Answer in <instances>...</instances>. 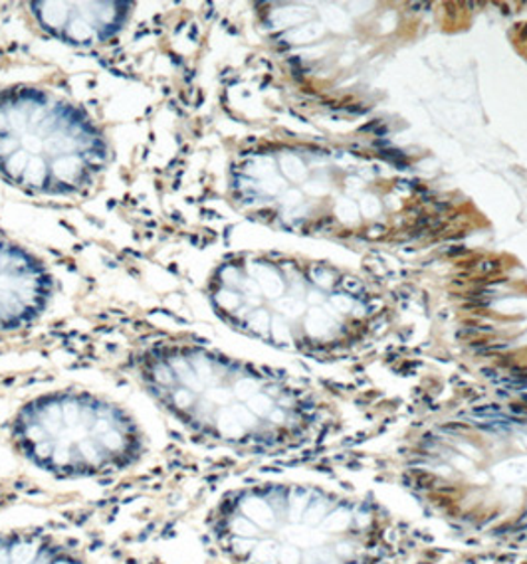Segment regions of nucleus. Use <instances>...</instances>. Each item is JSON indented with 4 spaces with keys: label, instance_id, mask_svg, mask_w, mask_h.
I'll list each match as a JSON object with an SVG mask.
<instances>
[{
    "label": "nucleus",
    "instance_id": "nucleus-1",
    "mask_svg": "<svg viewBox=\"0 0 527 564\" xmlns=\"http://www.w3.org/2000/svg\"><path fill=\"white\" fill-rule=\"evenodd\" d=\"M89 360L128 380L191 438L272 454L290 448L312 420V400L286 377L235 359L195 333L139 315L89 332Z\"/></svg>",
    "mask_w": 527,
    "mask_h": 564
},
{
    "label": "nucleus",
    "instance_id": "nucleus-2",
    "mask_svg": "<svg viewBox=\"0 0 527 564\" xmlns=\"http://www.w3.org/2000/svg\"><path fill=\"white\" fill-rule=\"evenodd\" d=\"M2 432L22 464L54 481L126 476L151 452L143 424L123 402L76 384L20 400Z\"/></svg>",
    "mask_w": 527,
    "mask_h": 564
},
{
    "label": "nucleus",
    "instance_id": "nucleus-3",
    "mask_svg": "<svg viewBox=\"0 0 527 564\" xmlns=\"http://www.w3.org/2000/svg\"><path fill=\"white\" fill-rule=\"evenodd\" d=\"M111 143L86 106L40 84L0 88V178L34 198L72 200L108 175Z\"/></svg>",
    "mask_w": 527,
    "mask_h": 564
},
{
    "label": "nucleus",
    "instance_id": "nucleus-4",
    "mask_svg": "<svg viewBox=\"0 0 527 564\" xmlns=\"http://www.w3.org/2000/svg\"><path fill=\"white\" fill-rule=\"evenodd\" d=\"M56 300V278L44 258L0 230V335L36 327Z\"/></svg>",
    "mask_w": 527,
    "mask_h": 564
},
{
    "label": "nucleus",
    "instance_id": "nucleus-5",
    "mask_svg": "<svg viewBox=\"0 0 527 564\" xmlns=\"http://www.w3.org/2000/svg\"><path fill=\"white\" fill-rule=\"evenodd\" d=\"M34 26L72 48H99L118 40L136 14L133 2H30Z\"/></svg>",
    "mask_w": 527,
    "mask_h": 564
},
{
    "label": "nucleus",
    "instance_id": "nucleus-6",
    "mask_svg": "<svg viewBox=\"0 0 527 564\" xmlns=\"http://www.w3.org/2000/svg\"><path fill=\"white\" fill-rule=\"evenodd\" d=\"M0 564H101L79 536L44 525L0 529Z\"/></svg>",
    "mask_w": 527,
    "mask_h": 564
},
{
    "label": "nucleus",
    "instance_id": "nucleus-7",
    "mask_svg": "<svg viewBox=\"0 0 527 564\" xmlns=\"http://www.w3.org/2000/svg\"><path fill=\"white\" fill-rule=\"evenodd\" d=\"M499 268H502L499 260H482V262H478V265H476V270H478L480 273H484V275L498 272Z\"/></svg>",
    "mask_w": 527,
    "mask_h": 564
},
{
    "label": "nucleus",
    "instance_id": "nucleus-8",
    "mask_svg": "<svg viewBox=\"0 0 527 564\" xmlns=\"http://www.w3.org/2000/svg\"><path fill=\"white\" fill-rule=\"evenodd\" d=\"M343 285H345V290L347 292H362L363 285L357 278H345L343 280Z\"/></svg>",
    "mask_w": 527,
    "mask_h": 564
},
{
    "label": "nucleus",
    "instance_id": "nucleus-9",
    "mask_svg": "<svg viewBox=\"0 0 527 564\" xmlns=\"http://www.w3.org/2000/svg\"><path fill=\"white\" fill-rule=\"evenodd\" d=\"M484 307H490V300H472L464 303V310H484Z\"/></svg>",
    "mask_w": 527,
    "mask_h": 564
},
{
    "label": "nucleus",
    "instance_id": "nucleus-10",
    "mask_svg": "<svg viewBox=\"0 0 527 564\" xmlns=\"http://www.w3.org/2000/svg\"><path fill=\"white\" fill-rule=\"evenodd\" d=\"M464 253H466L464 246H454L452 250H447V256H452V258H454V256H464Z\"/></svg>",
    "mask_w": 527,
    "mask_h": 564
},
{
    "label": "nucleus",
    "instance_id": "nucleus-11",
    "mask_svg": "<svg viewBox=\"0 0 527 564\" xmlns=\"http://www.w3.org/2000/svg\"><path fill=\"white\" fill-rule=\"evenodd\" d=\"M519 40H521V42H526V40H527V24H524V29H521V32H519Z\"/></svg>",
    "mask_w": 527,
    "mask_h": 564
}]
</instances>
